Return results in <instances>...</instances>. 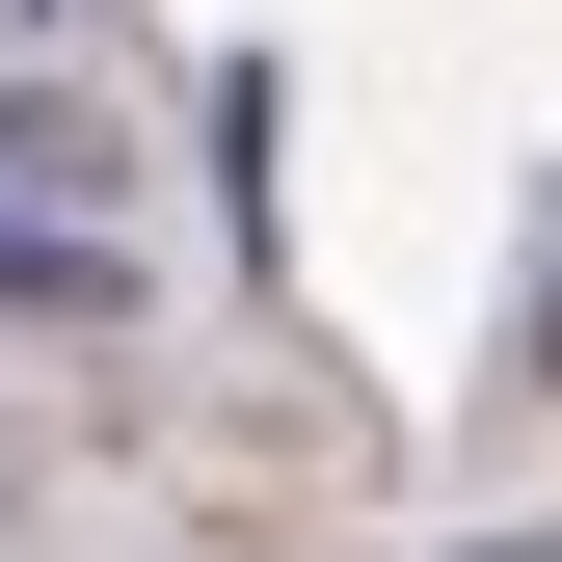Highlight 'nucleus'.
<instances>
[{
    "label": "nucleus",
    "instance_id": "f257e3e1",
    "mask_svg": "<svg viewBox=\"0 0 562 562\" xmlns=\"http://www.w3.org/2000/svg\"><path fill=\"white\" fill-rule=\"evenodd\" d=\"M0 295H54V322L134 295V241H108V188H81V134H54V108H0Z\"/></svg>",
    "mask_w": 562,
    "mask_h": 562
},
{
    "label": "nucleus",
    "instance_id": "f03ea898",
    "mask_svg": "<svg viewBox=\"0 0 562 562\" xmlns=\"http://www.w3.org/2000/svg\"><path fill=\"white\" fill-rule=\"evenodd\" d=\"M536 375H562V268H536Z\"/></svg>",
    "mask_w": 562,
    "mask_h": 562
}]
</instances>
